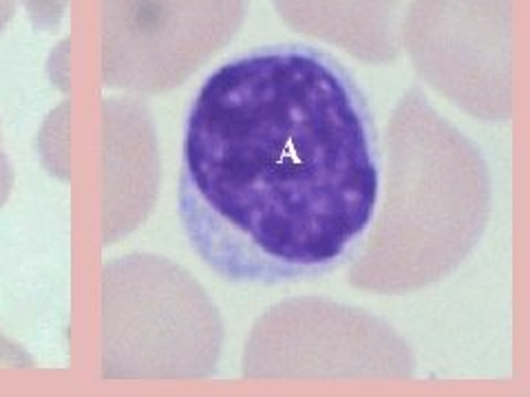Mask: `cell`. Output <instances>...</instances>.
I'll list each match as a JSON object with an SVG mask.
<instances>
[{"instance_id":"1","label":"cell","mask_w":530,"mask_h":397,"mask_svg":"<svg viewBox=\"0 0 530 397\" xmlns=\"http://www.w3.org/2000/svg\"><path fill=\"white\" fill-rule=\"evenodd\" d=\"M374 110L334 56L272 44L223 62L190 104L179 219L228 283L283 285L347 263L380 197Z\"/></svg>"},{"instance_id":"2","label":"cell","mask_w":530,"mask_h":397,"mask_svg":"<svg viewBox=\"0 0 530 397\" xmlns=\"http://www.w3.org/2000/svg\"><path fill=\"white\" fill-rule=\"evenodd\" d=\"M384 188L370 232L350 259V285L404 294L447 278L479 243L491 177L471 139L411 86L384 137Z\"/></svg>"},{"instance_id":"3","label":"cell","mask_w":530,"mask_h":397,"mask_svg":"<svg viewBox=\"0 0 530 397\" xmlns=\"http://www.w3.org/2000/svg\"><path fill=\"white\" fill-rule=\"evenodd\" d=\"M102 296L104 378H205L215 371L223 338L217 309L168 259H113L102 272Z\"/></svg>"},{"instance_id":"4","label":"cell","mask_w":530,"mask_h":397,"mask_svg":"<svg viewBox=\"0 0 530 397\" xmlns=\"http://www.w3.org/2000/svg\"><path fill=\"white\" fill-rule=\"evenodd\" d=\"M416 360L394 329L322 298H296L259 318L245 346L248 378H411Z\"/></svg>"},{"instance_id":"5","label":"cell","mask_w":530,"mask_h":397,"mask_svg":"<svg viewBox=\"0 0 530 397\" xmlns=\"http://www.w3.org/2000/svg\"><path fill=\"white\" fill-rule=\"evenodd\" d=\"M248 0H102V84L157 96L186 82L241 27Z\"/></svg>"},{"instance_id":"6","label":"cell","mask_w":530,"mask_h":397,"mask_svg":"<svg viewBox=\"0 0 530 397\" xmlns=\"http://www.w3.org/2000/svg\"><path fill=\"white\" fill-rule=\"evenodd\" d=\"M104 234L113 245L151 215L159 159L151 113L140 100H104Z\"/></svg>"},{"instance_id":"7","label":"cell","mask_w":530,"mask_h":397,"mask_svg":"<svg viewBox=\"0 0 530 397\" xmlns=\"http://www.w3.org/2000/svg\"><path fill=\"white\" fill-rule=\"evenodd\" d=\"M296 31L338 44L370 64L400 58V20L407 0H274Z\"/></svg>"},{"instance_id":"8","label":"cell","mask_w":530,"mask_h":397,"mask_svg":"<svg viewBox=\"0 0 530 397\" xmlns=\"http://www.w3.org/2000/svg\"><path fill=\"white\" fill-rule=\"evenodd\" d=\"M31 22L40 29H56L66 0H22Z\"/></svg>"},{"instance_id":"9","label":"cell","mask_w":530,"mask_h":397,"mask_svg":"<svg viewBox=\"0 0 530 397\" xmlns=\"http://www.w3.org/2000/svg\"><path fill=\"white\" fill-rule=\"evenodd\" d=\"M0 366H34L31 356L0 331Z\"/></svg>"},{"instance_id":"10","label":"cell","mask_w":530,"mask_h":397,"mask_svg":"<svg viewBox=\"0 0 530 397\" xmlns=\"http://www.w3.org/2000/svg\"><path fill=\"white\" fill-rule=\"evenodd\" d=\"M11 188H14V168H11L3 146H0V207L7 203Z\"/></svg>"},{"instance_id":"11","label":"cell","mask_w":530,"mask_h":397,"mask_svg":"<svg viewBox=\"0 0 530 397\" xmlns=\"http://www.w3.org/2000/svg\"><path fill=\"white\" fill-rule=\"evenodd\" d=\"M16 11V0H0V33L5 31L7 22L14 18Z\"/></svg>"}]
</instances>
